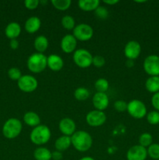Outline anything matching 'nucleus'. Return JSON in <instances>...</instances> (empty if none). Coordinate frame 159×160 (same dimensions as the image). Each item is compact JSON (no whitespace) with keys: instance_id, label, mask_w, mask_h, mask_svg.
Instances as JSON below:
<instances>
[{"instance_id":"obj_26","label":"nucleus","mask_w":159,"mask_h":160,"mask_svg":"<svg viewBox=\"0 0 159 160\" xmlns=\"http://www.w3.org/2000/svg\"><path fill=\"white\" fill-rule=\"evenodd\" d=\"M61 24L62 28L68 31H73L76 27V21H75L74 17L70 15H65L62 17L61 20Z\"/></svg>"},{"instance_id":"obj_30","label":"nucleus","mask_w":159,"mask_h":160,"mask_svg":"<svg viewBox=\"0 0 159 160\" xmlns=\"http://www.w3.org/2000/svg\"><path fill=\"white\" fill-rule=\"evenodd\" d=\"M147 156L154 160H159V144L153 143L147 148Z\"/></svg>"},{"instance_id":"obj_38","label":"nucleus","mask_w":159,"mask_h":160,"mask_svg":"<svg viewBox=\"0 0 159 160\" xmlns=\"http://www.w3.org/2000/svg\"><path fill=\"white\" fill-rule=\"evenodd\" d=\"M51 159L52 160H62V153L61 152L55 151L51 152Z\"/></svg>"},{"instance_id":"obj_43","label":"nucleus","mask_w":159,"mask_h":160,"mask_svg":"<svg viewBox=\"0 0 159 160\" xmlns=\"http://www.w3.org/2000/svg\"><path fill=\"white\" fill-rule=\"evenodd\" d=\"M147 1H135V2H137V3H144V2H146Z\"/></svg>"},{"instance_id":"obj_16","label":"nucleus","mask_w":159,"mask_h":160,"mask_svg":"<svg viewBox=\"0 0 159 160\" xmlns=\"http://www.w3.org/2000/svg\"><path fill=\"white\" fill-rule=\"evenodd\" d=\"M63 59L59 55L51 54L47 56V67H48L51 71H60L63 68Z\"/></svg>"},{"instance_id":"obj_10","label":"nucleus","mask_w":159,"mask_h":160,"mask_svg":"<svg viewBox=\"0 0 159 160\" xmlns=\"http://www.w3.org/2000/svg\"><path fill=\"white\" fill-rule=\"evenodd\" d=\"M145 73L150 77L159 76V56L157 55H149L145 58L143 63Z\"/></svg>"},{"instance_id":"obj_40","label":"nucleus","mask_w":159,"mask_h":160,"mask_svg":"<svg viewBox=\"0 0 159 160\" xmlns=\"http://www.w3.org/2000/svg\"><path fill=\"white\" fill-rule=\"evenodd\" d=\"M103 2L106 5H108V6H114V5L119 2V1L118 0H104Z\"/></svg>"},{"instance_id":"obj_13","label":"nucleus","mask_w":159,"mask_h":160,"mask_svg":"<svg viewBox=\"0 0 159 160\" xmlns=\"http://www.w3.org/2000/svg\"><path fill=\"white\" fill-rule=\"evenodd\" d=\"M77 40L73 34H67L62 38L60 42V47L62 52L66 54H70L76 51Z\"/></svg>"},{"instance_id":"obj_9","label":"nucleus","mask_w":159,"mask_h":160,"mask_svg":"<svg viewBox=\"0 0 159 160\" xmlns=\"http://www.w3.org/2000/svg\"><path fill=\"white\" fill-rule=\"evenodd\" d=\"M107 120V116L104 111L94 110L90 111L86 115V122L87 124L92 128H98L104 124Z\"/></svg>"},{"instance_id":"obj_19","label":"nucleus","mask_w":159,"mask_h":160,"mask_svg":"<svg viewBox=\"0 0 159 160\" xmlns=\"http://www.w3.org/2000/svg\"><path fill=\"white\" fill-rule=\"evenodd\" d=\"M23 120L25 124L33 128L41 124L40 117L37 112H34V111H28V112H25Z\"/></svg>"},{"instance_id":"obj_1","label":"nucleus","mask_w":159,"mask_h":160,"mask_svg":"<svg viewBox=\"0 0 159 160\" xmlns=\"http://www.w3.org/2000/svg\"><path fill=\"white\" fill-rule=\"evenodd\" d=\"M71 142L73 148L80 152H87L93 145L91 135L85 131H76L71 136Z\"/></svg>"},{"instance_id":"obj_39","label":"nucleus","mask_w":159,"mask_h":160,"mask_svg":"<svg viewBox=\"0 0 159 160\" xmlns=\"http://www.w3.org/2000/svg\"><path fill=\"white\" fill-rule=\"evenodd\" d=\"M9 46L12 49L16 50L19 48V42L17 39H12V40H10V42H9Z\"/></svg>"},{"instance_id":"obj_17","label":"nucleus","mask_w":159,"mask_h":160,"mask_svg":"<svg viewBox=\"0 0 159 160\" xmlns=\"http://www.w3.org/2000/svg\"><path fill=\"white\" fill-rule=\"evenodd\" d=\"M41 27V20L38 17L32 16L26 20L24 29L28 34H35Z\"/></svg>"},{"instance_id":"obj_8","label":"nucleus","mask_w":159,"mask_h":160,"mask_svg":"<svg viewBox=\"0 0 159 160\" xmlns=\"http://www.w3.org/2000/svg\"><path fill=\"white\" fill-rule=\"evenodd\" d=\"M17 86L23 92L31 93L37 88L38 81L35 77L30 74H25L23 75L17 81Z\"/></svg>"},{"instance_id":"obj_12","label":"nucleus","mask_w":159,"mask_h":160,"mask_svg":"<svg viewBox=\"0 0 159 160\" xmlns=\"http://www.w3.org/2000/svg\"><path fill=\"white\" fill-rule=\"evenodd\" d=\"M147 156V148L140 145H135L130 147L126 152L127 160H146Z\"/></svg>"},{"instance_id":"obj_18","label":"nucleus","mask_w":159,"mask_h":160,"mask_svg":"<svg viewBox=\"0 0 159 160\" xmlns=\"http://www.w3.org/2000/svg\"><path fill=\"white\" fill-rule=\"evenodd\" d=\"M21 33V26L17 22H11L5 29V34L10 40L17 39Z\"/></svg>"},{"instance_id":"obj_14","label":"nucleus","mask_w":159,"mask_h":160,"mask_svg":"<svg viewBox=\"0 0 159 160\" xmlns=\"http://www.w3.org/2000/svg\"><path fill=\"white\" fill-rule=\"evenodd\" d=\"M59 130L62 135L71 137L76 131V123L70 117H64L59 121Z\"/></svg>"},{"instance_id":"obj_35","label":"nucleus","mask_w":159,"mask_h":160,"mask_svg":"<svg viewBox=\"0 0 159 160\" xmlns=\"http://www.w3.org/2000/svg\"><path fill=\"white\" fill-rule=\"evenodd\" d=\"M114 109L119 112H125L127 110V102L123 100H117L114 102Z\"/></svg>"},{"instance_id":"obj_5","label":"nucleus","mask_w":159,"mask_h":160,"mask_svg":"<svg viewBox=\"0 0 159 160\" xmlns=\"http://www.w3.org/2000/svg\"><path fill=\"white\" fill-rule=\"evenodd\" d=\"M73 60L78 67L86 69L92 65L93 56L86 48H78L73 52Z\"/></svg>"},{"instance_id":"obj_3","label":"nucleus","mask_w":159,"mask_h":160,"mask_svg":"<svg viewBox=\"0 0 159 160\" xmlns=\"http://www.w3.org/2000/svg\"><path fill=\"white\" fill-rule=\"evenodd\" d=\"M27 69L33 73H40L47 68V56L44 53L34 52L26 60Z\"/></svg>"},{"instance_id":"obj_11","label":"nucleus","mask_w":159,"mask_h":160,"mask_svg":"<svg viewBox=\"0 0 159 160\" xmlns=\"http://www.w3.org/2000/svg\"><path fill=\"white\" fill-rule=\"evenodd\" d=\"M141 45L137 41H129L124 47V55L127 59L135 60L141 53Z\"/></svg>"},{"instance_id":"obj_23","label":"nucleus","mask_w":159,"mask_h":160,"mask_svg":"<svg viewBox=\"0 0 159 160\" xmlns=\"http://www.w3.org/2000/svg\"><path fill=\"white\" fill-rule=\"evenodd\" d=\"M145 88L147 92L155 94L159 92V76L149 77L145 81Z\"/></svg>"},{"instance_id":"obj_21","label":"nucleus","mask_w":159,"mask_h":160,"mask_svg":"<svg viewBox=\"0 0 159 160\" xmlns=\"http://www.w3.org/2000/svg\"><path fill=\"white\" fill-rule=\"evenodd\" d=\"M49 42L45 35H38L34 41V47L37 52L44 53L48 48Z\"/></svg>"},{"instance_id":"obj_20","label":"nucleus","mask_w":159,"mask_h":160,"mask_svg":"<svg viewBox=\"0 0 159 160\" xmlns=\"http://www.w3.org/2000/svg\"><path fill=\"white\" fill-rule=\"evenodd\" d=\"M71 145V137H70V136H60V137H59L56 139L55 142V149L57 151L61 152L68 149Z\"/></svg>"},{"instance_id":"obj_32","label":"nucleus","mask_w":159,"mask_h":160,"mask_svg":"<svg viewBox=\"0 0 159 160\" xmlns=\"http://www.w3.org/2000/svg\"><path fill=\"white\" fill-rule=\"evenodd\" d=\"M94 14L98 18L101 19V20H106L109 16V12L107 8L101 6H99L95 9Z\"/></svg>"},{"instance_id":"obj_29","label":"nucleus","mask_w":159,"mask_h":160,"mask_svg":"<svg viewBox=\"0 0 159 160\" xmlns=\"http://www.w3.org/2000/svg\"><path fill=\"white\" fill-rule=\"evenodd\" d=\"M139 145L144 148H148L151 145L153 144V137L149 133H143L139 137Z\"/></svg>"},{"instance_id":"obj_27","label":"nucleus","mask_w":159,"mask_h":160,"mask_svg":"<svg viewBox=\"0 0 159 160\" xmlns=\"http://www.w3.org/2000/svg\"><path fill=\"white\" fill-rule=\"evenodd\" d=\"M51 3L57 10L65 11L70 9L72 1L71 0H51Z\"/></svg>"},{"instance_id":"obj_33","label":"nucleus","mask_w":159,"mask_h":160,"mask_svg":"<svg viewBox=\"0 0 159 160\" xmlns=\"http://www.w3.org/2000/svg\"><path fill=\"white\" fill-rule=\"evenodd\" d=\"M23 76L21 73V70L17 67H11L8 70V77L12 81H17L20 80V78Z\"/></svg>"},{"instance_id":"obj_22","label":"nucleus","mask_w":159,"mask_h":160,"mask_svg":"<svg viewBox=\"0 0 159 160\" xmlns=\"http://www.w3.org/2000/svg\"><path fill=\"white\" fill-rule=\"evenodd\" d=\"M99 0H80L78 1V7L85 12L94 11L100 6Z\"/></svg>"},{"instance_id":"obj_15","label":"nucleus","mask_w":159,"mask_h":160,"mask_svg":"<svg viewBox=\"0 0 159 160\" xmlns=\"http://www.w3.org/2000/svg\"><path fill=\"white\" fill-rule=\"evenodd\" d=\"M92 104L94 109L100 111H104L108 107L109 98L106 93L96 92L92 98Z\"/></svg>"},{"instance_id":"obj_25","label":"nucleus","mask_w":159,"mask_h":160,"mask_svg":"<svg viewBox=\"0 0 159 160\" xmlns=\"http://www.w3.org/2000/svg\"><path fill=\"white\" fill-rule=\"evenodd\" d=\"M74 98H76L77 101L84 102L86 101L90 97V92L87 88L84 87H79L74 91Z\"/></svg>"},{"instance_id":"obj_7","label":"nucleus","mask_w":159,"mask_h":160,"mask_svg":"<svg viewBox=\"0 0 159 160\" xmlns=\"http://www.w3.org/2000/svg\"><path fill=\"white\" fill-rule=\"evenodd\" d=\"M73 35L77 41L87 42L93 38L94 29L88 23H79L73 30Z\"/></svg>"},{"instance_id":"obj_31","label":"nucleus","mask_w":159,"mask_h":160,"mask_svg":"<svg viewBox=\"0 0 159 160\" xmlns=\"http://www.w3.org/2000/svg\"><path fill=\"white\" fill-rule=\"evenodd\" d=\"M147 121L151 125H157L159 123V112L157 110H152L147 112L146 116Z\"/></svg>"},{"instance_id":"obj_4","label":"nucleus","mask_w":159,"mask_h":160,"mask_svg":"<svg viewBox=\"0 0 159 160\" xmlns=\"http://www.w3.org/2000/svg\"><path fill=\"white\" fill-rule=\"evenodd\" d=\"M23 130L22 122L17 118H9L2 127V134L7 139H14L18 137Z\"/></svg>"},{"instance_id":"obj_37","label":"nucleus","mask_w":159,"mask_h":160,"mask_svg":"<svg viewBox=\"0 0 159 160\" xmlns=\"http://www.w3.org/2000/svg\"><path fill=\"white\" fill-rule=\"evenodd\" d=\"M151 105L154 109L159 112V92L155 94H153L151 97Z\"/></svg>"},{"instance_id":"obj_6","label":"nucleus","mask_w":159,"mask_h":160,"mask_svg":"<svg viewBox=\"0 0 159 160\" xmlns=\"http://www.w3.org/2000/svg\"><path fill=\"white\" fill-rule=\"evenodd\" d=\"M127 112L132 118L140 120L147 114V109L144 103L139 99H132L127 103Z\"/></svg>"},{"instance_id":"obj_42","label":"nucleus","mask_w":159,"mask_h":160,"mask_svg":"<svg viewBox=\"0 0 159 160\" xmlns=\"http://www.w3.org/2000/svg\"><path fill=\"white\" fill-rule=\"evenodd\" d=\"M79 160H95V159H94V158L90 157V156H84V157H82Z\"/></svg>"},{"instance_id":"obj_41","label":"nucleus","mask_w":159,"mask_h":160,"mask_svg":"<svg viewBox=\"0 0 159 160\" xmlns=\"http://www.w3.org/2000/svg\"><path fill=\"white\" fill-rule=\"evenodd\" d=\"M126 65H127L128 67H133V65H134L133 60H129V59H127V62H126Z\"/></svg>"},{"instance_id":"obj_36","label":"nucleus","mask_w":159,"mask_h":160,"mask_svg":"<svg viewBox=\"0 0 159 160\" xmlns=\"http://www.w3.org/2000/svg\"><path fill=\"white\" fill-rule=\"evenodd\" d=\"M40 5L39 0H26L24 2V6L29 10H34L36 9Z\"/></svg>"},{"instance_id":"obj_2","label":"nucleus","mask_w":159,"mask_h":160,"mask_svg":"<svg viewBox=\"0 0 159 160\" xmlns=\"http://www.w3.org/2000/svg\"><path fill=\"white\" fill-rule=\"evenodd\" d=\"M51 137L50 128L45 124H40L34 128L30 133V140L34 145L43 146L48 143Z\"/></svg>"},{"instance_id":"obj_28","label":"nucleus","mask_w":159,"mask_h":160,"mask_svg":"<svg viewBox=\"0 0 159 160\" xmlns=\"http://www.w3.org/2000/svg\"><path fill=\"white\" fill-rule=\"evenodd\" d=\"M94 88L97 92L106 93L109 88V82L105 78H98L94 82Z\"/></svg>"},{"instance_id":"obj_24","label":"nucleus","mask_w":159,"mask_h":160,"mask_svg":"<svg viewBox=\"0 0 159 160\" xmlns=\"http://www.w3.org/2000/svg\"><path fill=\"white\" fill-rule=\"evenodd\" d=\"M35 160H51V152L46 147L40 146L34 151Z\"/></svg>"},{"instance_id":"obj_34","label":"nucleus","mask_w":159,"mask_h":160,"mask_svg":"<svg viewBox=\"0 0 159 160\" xmlns=\"http://www.w3.org/2000/svg\"><path fill=\"white\" fill-rule=\"evenodd\" d=\"M105 64V59L102 56H93V60H92V65L94 66L97 68H101Z\"/></svg>"}]
</instances>
